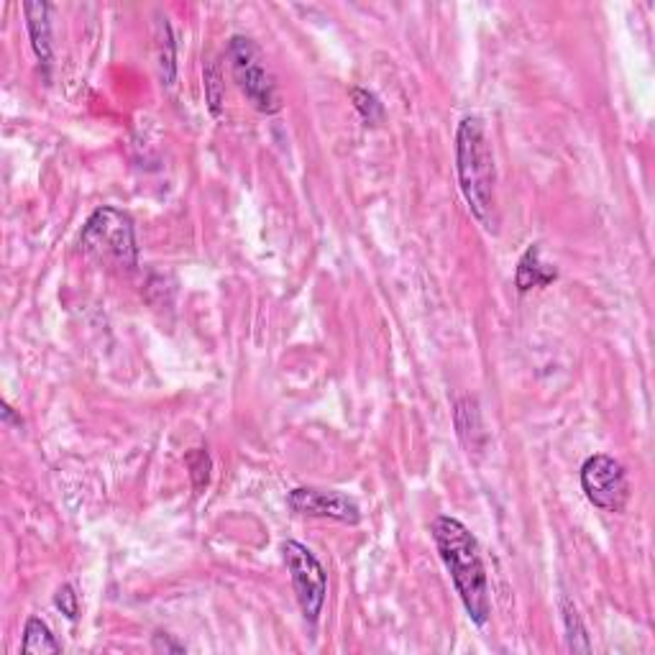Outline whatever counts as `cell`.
Instances as JSON below:
<instances>
[{
    "label": "cell",
    "instance_id": "obj_3",
    "mask_svg": "<svg viewBox=\"0 0 655 655\" xmlns=\"http://www.w3.org/2000/svg\"><path fill=\"white\" fill-rule=\"evenodd\" d=\"M80 246L90 259L100 261L105 267L131 272L139 264L134 221L123 210L111 208V205L98 208L90 215V221L82 228Z\"/></svg>",
    "mask_w": 655,
    "mask_h": 655
},
{
    "label": "cell",
    "instance_id": "obj_15",
    "mask_svg": "<svg viewBox=\"0 0 655 655\" xmlns=\"http://www.w3.org/2000/svg\"><path fill=\"white\" fill-rule=\"evenodd\" d=\"M187 466H190V476L195 489H205L210 482V456L203 451V448H195L192 453H187Z\"/></svg>",
    "mask_w": 655,
    "mask_h": 655
},
{
    "label": "cell",
    "instance_id": "obj_4",
    "mask_svg": "<svg viewBox=\"0 0 655 655\" xmlns=\"http://www.w3.org/2000/svg\"><path fill=\"white\" fill-rule=\"evenodd\" d=\"M228 59H231V72L238 90L246 95L256 111L267 113V116L282 111V98H279L274 75L269 72L261 49L249 36H233L228 44Z\"/></svg>",
    "mask_w": 655,
    "mask_h": 655
},
{
    "label": "cell",
    "instance_id": "obj_1",
    "mask_svg": "<svg viewBox=\"0 0 655 655\" xmlns=\"http://www.w3.org/2000/svg\"><path fill=\"white\" fill-rule=\"evenodd\" d=\"M430 533L469 617L476 625H487L492 615V597H489V579L479 540L471 535L464 522L448 515L435 517Z\"/></svg>",
    "mask_w": 655,
    "mask_h": 655
},
{
    "label": "cell",
    "instance_id": "obj_12",
    "mask_svg": "<svg viewBox=\"0 0 655 655\" xmlns=\"http://www.w3.org/2000/svg\"><path fill=\"white\" fill-rule=\"evenodd\" d=\"M159 36H157V47H159V70H162L164 85H172L174 72H177V62H174V41L172 31H169L167 18H159Z\"/></svg>",
    "mask_w": 655,
    "mask_h": 655
},
{
    "label": "cell",
    "instance_id": "obj_17",
    "mask_svg": "<svg viewBox=\"0 0 655 655\" xmlns=\"http://www.w3.org/2000/svg\"><path fill=\"white\" fill-rule=\"evenodd\" d=\"M154 650H167V653H185V645L174 643L169 635H162V632H159V635H154Z\"/></svg>",
    "mask_w": 655,
    "mask_h": 655
},
{
    "label": "cell",
    "instance_id": "obj_13",
    "mask_svg": "<svg viewBox=\"0 0 655 655\" xmlns=\"http://www.w3.org/2000/svg\"><path fill=\"white\" fill-rule=\"evenodd\" d=\"M351 100H354V108L361 113L366 126H379L382 123L384 108L377 95L364 90V87H351Z\"/></svg>",
    "mask_w": 655,
    "mask_h": 655
},
{
    "label": "cell",
    "instance_id": "obj_8",
    "mask_svg": "<svg viewBox=\"0 0 655 655\" xmlns=\"http://www.w3.org/2000/svg\"><path fill=\"white\" fill-rule=\"evenodd\" d=\"M26 29L31 36V47H34L36 57L44 67H52V24H49V13L52 6L49 3H26Z\"/></svg>",
    "mask_w": 655,
    "mask_h": 655
},
{
    "label": "cell",
    "instance_id": "obj_2",
    "mask_svg": "<svg viewBox=\"0 0 655 655\" xmlns=\"http://www.w3.org/2000/svg\"><path fill=\"white\" fill-rule=\"evenodd\" d=\"M456 172L458 185L464 192L471 213L484 231L497 233V169H494L492 149H489L484 121L479 116H466L456 131Z\"/></svg>",
    "mask_w": 655,
    "mask_h": 655
},
{
    "label": "cell",
    "instance_id": "obj_5",
    "mask_svg": "<svg viewBox=\"0 0 655 655\" xmlns=\"http://www.w3.org/2000/svg\"><path fill=\"white\" fill-rule=\"evenodd\" d=\"M282 553H285L287 571H290L292 589H295L302 615H305V620L315 622L323 612L325 594H328V576H325L318 558L297 540H287L282 545Z\"/></svg>",
    "mask_w": 655,
    "mask_h": 655
},
{
    "label": "cell",
    "instance_id": "obj_6",
    "mask_svg": "<svg viewBox=\"0 0 655 655\" xmlns=\"http://www.w3.org/2000/svg\"><path fill=\"white\" fill-rule=\"evenodd\" d=\"M581 487L594 507L612 512V515L625 510L627 499H630V479H627L625 466L604 453L586 458L581 466Z\"/></svg>",
    "mask_w": 655,
    "mask_h": 655
},
{
    "label": "cell",
    "instance_id": "obj_9",
    "mask_svg": "<svg viewBox=\"0 0 655 655\" xmlns=\"http://www.w3.org/2000/svg\"><path fill=\"white\" fill-rule=\"evenodd\" d=\"M558 272L551 269L548 264L540 261V244L528 246V251L522 254V259L517 261V272H515V285L520 292H528L533 287H545L556 282Z\"/></svg>",
    "mask_w": 655,
    "mask_h": 655
},
{
    "label": "cell",
    "instance_id": "obj_14",
    "mask_svg": "<svg viewBox=\"0 0 655 655\" xmlns=\"http://www.w3.org/2000/svg\"><path fill=\"white\" fill-rule=\"evenodd\" d=\"M205 98H208V108L215 118H221L223 105V72L221 64L210 62L205 67Z\"/></svg>",
    "mask_w": 655,
    "mask_h": 655
},
{
    "label": "cell",
    "instance_id": "obj_11",
    "mask_svg": "<svg viewBox=\"0 0 655 655\" xmlns=\"http://www.w3.org/2000/svg\"><path fill=\"white\" fill-rule=\"evenodd\" d=\"M561 612H563V625H566V638H569V648L581 650V653H589V650H592V643H589L586 627L581 625L579 612H576V607L566 597L561 599Z\"/></svg>",
    "mask_w": 655,
    "mask_h": 655
},
{
    "label": "cell",
    "instance_id": "obj_7",
    "mask_svg": "<svg viewBox=\"0 0 655 655\" xmlns=\"http://www.w3.org/2000/svg\"><path fill=\"white\" fill-rule=\"evenodd\" d=\"M290 507L297 515L328 517V520L346 522V525H356V522L361 520L359 502L341 492H331V489H295V492L290 494Z\"/></svg>",
    "mask_w": 655,
    "mask_h": 655
},
{
    "label": "cell",
    "instance_id": "obj_16",
    "mask_svg": "<svg viewBox=\"0 0 655 655\" xmlns=\"http://www.w3.org/2000/svg\"><path fill=\"white\" fill-rule=\"evenodd\" d=\"M54 604H57V607L62 609V615H67L70 620L77 617V594L70 584H64L62 589H59L57 597H54Z\"/></svg>",
    "mask_w": 655,
    "mask_h": 655
},
{
    "label": "cell",
    "instance_id": "obj_10",
    "mask_svg": "<svg viewBox=\"0 0 655 655\" xmlns=\"http://www.w3.org/2000/svg\"><path fill=\"white\" fill-rule=\"evenodd\" d=\"M21 650H24V653H62V645L54 640L47 622L39 620V617H31V620L26 622Z\"/></svg>",
    "mask_w": 655,
    "mask_h": 655
}]
</instances>
